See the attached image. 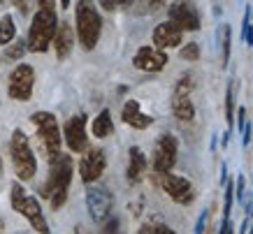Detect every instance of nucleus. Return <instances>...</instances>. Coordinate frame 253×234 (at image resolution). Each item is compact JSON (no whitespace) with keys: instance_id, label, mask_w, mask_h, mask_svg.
Masks as SVG:
<instances>
[{"instance_id":"nucleus-1","label":"nucleus","mask_w":253,"mask_h":234,"mask_svg":"<svg viewBox=\"0 0 253 234\" xmlns=\"http://www.w3.org/2000/svg\"><path fill=\"white\" fill-rule=\"evenodd\" d=\"M51 167H49V179L40 188V195L46 197L51 202V209H61L65 199H68V190L72 183V174H75V165L72 158L65 153H56L49 158Z\"/></svg>"},{"instance_id":"nucleus-2","label":"nucleus","mask_w":253,"mask_h":234,"mask_svg":"<svg viewBox=\"0 0 253 234\" xmlns=\"http://www.w3.org/2000/svg\"><path fill=\"white\" fill-rule=\"evenodd\" d=\"M58 28V19H56V7L51 0H40L38 12L31 21V31H28V39L26 46L33 53H44L51 44V39Z\"/></svg>"},{"instance_id":"nucleus-3","label":"nucleus","mask_w":253,"mask_h":234,"mask_svg":"<svg viewBox=\"0 0 253 234\" xmlns=\"http://www.w3.org/2000/svg\"><path fill=\"white\" fill-rule=\"evenodd\" d=\"M75 21H77L79 44L84 46L86 51L95 49L100 33H102V19H100V12L93 0H79L77 9H75Z\"/></svg>"},{"instance_id":"nucleus-4","label":"nucleus","mask_w":253,"mask_h":234,"mask_svg":"<svg viewBox=\"0 0 253 234\" xmlns=\"http://www.w3.org/2000/svg\"><path fill=\"white\" fill-rule=\"evenodd\" d=\"M9 153H12V165L19 176V181H31L38 172V160L33 156V149L28 144V137L23 135V130L16 128L9 139Z\"/></svg>"},{"instance_id":"nucleus-5","label":"nucleus","mask_w":253,"mask_h":234,"mask_svg":"<svg viewBox=\"0 0 253 234\" xmlns=\"http://www.w3.org/2000/svg\"><path fill=\"white\" fill-rule=\"evenodd\" d=\"M33 125L38 128V139L42 144L44 153L51 158L56 153H61V144H63V135L58 130V121L51 112H35L31 116Z\"/></svg>"},{"instance_id":"nucleus-6","label":"nucleus","mask_w":253,"mask_h":234,"mask_svg":"<svg viewBox=\"0 0 253 234\" xmlns=\"http://www.w3.org/2000/svg\"><path fill=\"white\" fill-rule=\"evenodd\" d=\"M158 183L168 193L169 199L181 204V206H188L195 199V186L186 176H179V174H158Z\"/></svg>"},{"instance_id":"nucleus-7","label":"nucleus","mask_w":253,"mask_h":234,"mask_svg":"<svg viewBox=\"0 0 253 234\" xmlns=\"http://www.w3.org/2000/svg\"><path fill=\"white\" fill-rule=\"evenodd\" d=\"M33 86H35V70L31 65H16L9 75V83H7V93L12 100H19V102H28L33 95Z\"/></svg>"},{"instance_id":"nucleus-8","label":"nucleus","mask_w":253,"mask_h":234,"mask_svg":"<svg viewBox=\"0 0 253 234\" xmlns=\"http://www.w3.org/2000/svg\"><path fill=\"white\" fill-rule=\"evenodd\" d=\"M114 197L105 186H88L86 188V209L95 223H105L112 216Z\"/></svg>"},{"instance_id":"nucleus-9","label":"nucleus","mask_w":253,"mask_h":234,"mask_svg":"<svg viewBox=\"0 0 253 234\" xmlns=\"http://www.w3.org/2000/svg\"><path fill=\"white\" fill-rule=\"evenodd\" d=\"M176 153H179V142L174 135H161L154 149V172L169 174L176 165Z\"/></svg>"},{"instance_id":"nucleus-10","label":"nucleus","mask_w":253,"mask_h":234,"mask_svg":"<svg viewBox=\"0 0 253 234\" xmlns=\"http://www.w3.org/2000/svg\"><path fill=\"white\" fill-rule=\"evenodd\" d=\"M168 16H169V21L174 23L181 33L184 31H200V26H202L200 12L191 0H176V2H172L168 7Z\"/></svg>"},{"instance_id":"nucleus-11","label":"nucleus","mask_w":253,"mask_h":234,"mask_svg":"<svg viewBox=\"0 0 253 234\" xmlns=\"http://www.w3.org/2000/svg\"><path fill=\"white\" fill-rule=\"evenodd\" d=\"M105 167H107V156L102 149H86V153L79 160V176L84 183H93L102 176Z\"/></svg>"},{"instance_id":"nucleus-12","label":"nucleus","mask_w":253,"mask_h":234,"mask_svg":"<svg viewBox=\"0 0 253 234\" xmlns=\"http://www.w3.org/2000/svg\"><path fill=\"white\" fill-rule=\"evenodd\" d=\"M63 139L68 144V149L72 153H84L88 149V137H86V116L77 114L72 116L65 128H63Z\"/></svg>"},{"instance_id":"nucleus-13","label":"nucleus","mask_w":253,"mask_h":234,"mask_svg":"<svg viewBox=\"0 0 253 234\" xmlns=\"http://www.w3.org/2000/svg\"><path fill=\"white\" fill-rule=\"evenodd\" d=\"M132 65L142 72H161L168 65V53L156 46H139L132 56Z\"/></svg>"},{"instance_id":"nucleus-14","label":"nucleus","mask_w":253,"mask_h":234,"mask_svg":"<svg viewBox=\"0 0 253 234\" xmlns=\"http://www.w3.org/2000/svg\"><path fill=\"white\" fill-rule=\"evenodd\" d=\"M14 211L21 213V216H26V218H28V223L33 225V230H38L40 234H51V232H49V225H46L44 213H42V206H40V202H38V197L26 195Z\"/></svg>"},{"instance_id":"nucleus-15","label":"nucleus","mask_w":253,"mask_h":234,"mask_svg":"<svg viewBox=\"0 0 253 234\" xmlns=\"http://www.w3.org/2000/svg\"><path fill=\"white\" fill-rule=\"evenodd\" d=\"M181 39H184V33L176 28L172 21H165V23H158L154 28V44L156 49H176V46L181 44Z\"/></svg>"},{"instance_id":"nucleus-16","label":"nucleus","mask_w":253,"mask_h":234,"mask_svg":"<svg viewBox=\"0 0 253 234\" xmlns=\"http://www.w3.org/2000/svg\"><path fill=\"white\" fill-rule=\"evenodd\" d=\"M51 44H54V49H56V58H58V61H65L70 56L72 46H75V31H72V26H70L68 21L58 23Z\"/></svg>"},{"instance_id":"nucleus-17","label":"nucleus","mask_w":253,"mask_h":234,"mask_svg":"<svg viewBox=\"0 0 253 234\" xmlns=\"http://www.w3.org/2000/svg\"><path fill=\"white\" fill-rule=\"evenodd\" d=\"M121 116H123V123H128V125L135 128V130H144V128H149V125L154 123V118H151L149 114H144L142 109H139L137 100H128V102L123 105Z\"/></svg>"},{"instance_id":"nucleus-18","label":"nucleus","mask_w":253,"mask_h":234,"mask_svg":"<svg viewBox=\"0 0 253 234\" xmlns=\"http://www.w3.org/2000/svg\"><path fill=\"white\" fill-rule=\"evenodd\" d=\"M172 114L184 123L193 121V118H195V105H193L191 95H186V93H174V95H172Z\"/></svg>"},{"instance_id":"nucleus-19","label":"nucleus","mask_w":253,"mask_h":234,"mask_svg":"<svg viewBox=\"0 0 253 234\" xmlns=\"http://www.w3.org/2000/svg\"><path fill=\"white\" fill-rule=\"evenodd\" d=\"M130 162H128V181L135 186V183L142 181V176L146 172V156L142 153L139 146H130Z\"/></svg>"},{"instance_id":"nucleus-20","label":"nucleus","mask_w":253,"mask_h":234,"mask_svg":"<svg viewBox=\"0 0 253 234\" xmlns=\"http://www.w3.org/2000/svg\"><path fill=\"white\" fill-rule=\"evenodd\" d=\"M216 39H218V44H221V65L228 68V63H230V51H232V31H230L228 23H221V26H218Z\"/></svg>"},{"instance_id":"nucleus-21","label":"nucleus","mask_w":253,"mask_h":234,"mask_svg":"<svg viewBox=\"0 0 253 234\" xmlns=\"http://www.w3.org/2000/svg\"><path fill=\"white\" fill-rule=\"evenodd\" d=\"M93 137H98V139H105L114 132V123H112V114L109 109H102V112L93 118Z\"/></svg>"},{"instance_id":"nucleus-22","label":"nucleus","mask_w":253,"mask_h":234,"mask_svg":"<svg viewBox=\"0 0 253 234\" xmlns=\"http://www.w3.org/2000/svg\"><path fill=\"white\" fill-rule=\"evenodd\" d=\"M16 38V26H14V19L9 14H5L0 19V44L7 46L12 39Z\"/></svg>"},{"instance_id":"nucleus-23","label":"nucleus","mask_w":253,"mask_h":234,"mask_svg":"<svg viewBox=\"0 0 253 234\" xmlns=\"http://www.w3.org/2000/svg\"><path fill=\"white\" fill-rule=\"evenodd\" d=\"M225 123H228V130L232 132V128H235V88H232V83L225 91Z\"/></svg>"},{"instance_id":"nucleus-24","label":"nucleus","mask_w":253,"mask_h":234,"mask_svg":"<svg viewBox=\"0 0 253 234\" xmlns=\"http://www.w3.org/2000/svg\"><path fill=\"white\" fill-rule=\"evenodd\" d=\"M26 51H28L26 39H12V42H9V46L5 49V58H7V61H19Z\"/></svg>"},{"instance_id":"nucleus-25","label":"nucleus","mask_w":253,"mask_h":234,"mask_svg":"<svg viewBox=\"0 0 253 234\" xmlns=\"http://www.w3.org/2000/svg\"><path fill=\"white\" fill-rule=\"evenodd\" d=\"M139 234H176L172 227H168L165 223H146L142 230H139Z\"/></svg>"},{"instance_id":"nucleus-26","label":"nucleus","mask_w":253,"mask_h":234,"mask_svg":"<svg viewBox=\"0 0 253 234\" xmlns=\"http://www.w3.org/2000/svg\"><path fill=\"white\" fill-rule=\"evenodd\" d=\"M179 56H181L184 61H193V63H195L200 58V44H195V42H188V44L181 46Z\"/></svg>"},{"instance_id":"nucleus-27","label":"nucleus","mask_w":253,"mask_h":234,"mask_svg":"<svg viewBox=\"0 0 253 234\" xmlns=\"http://www.w3.org/2000/svg\"><path fill=\"white\" fill-rule=\"evenodd\" d=\"M168 5V0H139V12L142 14H149V12H156Z\"/></svg>"},{"instance_id":"nucleus-28","label":"nucleus","mask_w":253,"mask_h":234,"mask_svg":"<svg viewBox=\"0 0 253 234\" xmlns=\"http://www.w3.org/2000/svg\"><path fill=\"white\" fill-rule=\"evenodd\" d=\"M135 2H137V0H100V7L112 12V9H119V7H130Z\"/></svg>"},{"instance_id":"nucleus-29","label":"nucleus","mask_w":253,"mask_h":234,"mask_svg":"<svg viewBox=\"0 0 253 234\" xmlns=\"http://www.w3.org/2000/svg\"><path fill=\"white\" fill-rule=\"evenodd\" d=\"M102 234H123L121 232V220H119V218H112V216H109V218L105 220Z\"/></svg>"},{"instance_id":"nucleus-30","label":"nucleus","mask_w":253,"mask_h":234,"mask_svg":"<svg viewBox=\"0 0 253 234\" xmlns=\"http://www.w3.org/2000/svg\"><path fill=\"white\" fill-rule=\"evenodd\" d=\"M235 197H237L239 202H246V179L239 174L237 181H235Z\"/></svg>"},{"instance_id":"nucleus-31","label":"nucleus","mask_w":253,"mask_h":234,"mask_svg":"<svg viewBox=\"0 0 253 234\" xmlns=\"http://www.w3.org/2000/svg\"><path fill=\"white\" fill-rule=\"evenodd\" d=\"M207 216H209V209H205V211H200V218H198V223H195V230H193V234H205V225H207Z\"/></svg>"},{"instance_id":"nucleus-32","label":"nucleus","mask_w":253,"mask_h":234,"mask_svg":"<svg viewBox=\"0 0 253 234\" xmlns=\"http://www.w3.org/2000/svg\"><path fill=\"white\" fill-rule=\"evenodd\" d=\"M246 121H249V118H246V109H244V107H239L237 114H235V128L242 132V130H244V125H246Z\"/></svg>"},{"instance_id":"nucleus-33","label":"nucleus","mask_w":253,"mask_h":234,"mask_svg":"<svg viewBox=\"0 0 253 234\" xmlns=\"http://www.w3.org/2000/svg\"><path fill=\"white\" fill-rule=\"evenodd\" d=\"M251 137H253V123L251 121H246V125H244V130H242V146H249L251 144Z\"/></svg>"},{"instance_id":"nucleus-34","label":"nucleus","mask_w":253,"mask_h":234,"mask_svg":"<svg viewBox=\"0 0 253 234\" xmlns=\"http://www.w3.org/2000/svg\"><path fill=\"white\" fill-rule=\"evenodd\" d=\"M218 234H235V225L230 223V218H223L221 227H218Z\"/></svg>"},{"instance_id":"nucleus-35","label":"nucleus","mask_w":253,"mask_h":234,"mask_svg":"<svg viewBox=\"0 0 253 234\" xmlns=\"http://www.w3.org/2000/svg\"><path fill=\"white\" fill-rule=\"evenodd\" d=\"M14 2V7L21 12V14H28V9H31V0H12Z\"/></svg>"},{"instance_id":"nucleus-36","label":"nucleus","mask_w":253,"mask_h":234,"mask_svg":"<svg viewBox=\"0 0 253 234\" xmlns=\"http://www.w3.org/2000/svg\"><path fill=\"white\" fill-rule=\"evenodd\" d=\"M230 135H232V132H230V130H225V132H223V139H221V144H223V149H225V146H228V144H230Z\"/></svg>"},{"instance_id":"nucleus-37","label":"nucleus","mask_w":253,"mask_h":234,"mask_svg":"<svg viewBox=\"0 0 253 234\" xmlns=\"http://www.w3.org/2000/svg\"><path fill=\"white\" fill-rule=\"evenodd\" d=\"M225 181H228V167L223 165L221 167V186H225Z\"/></svg>"},{"instance_id":"nucleus-38","label":"nucleus","mask_w":253,"mask_h":234,"mask_svg":"<svg viewBox=\"0 0 253 234\" xmlns=\"http://www.w3.org/2000/svg\"><path fill=\"white\" fill-rule=\"evenodd\" d=\"M75 234H91V232H88L84 225H77V227H75Z\"/></svg>"},{"instance_id":"nucleus-39","label":"nucleus","mask_w":253,"mask_h":234,"mask_svg":"<svg viewBox=\"0 0 253 234\" xmlns=\"http://www.w3.org/2000/svg\"><path fill=\"white\" fill-rule=\"evenodd\" d=\"M216 146H218V135H214V137H211V153L216 151Z\"/></svg>"},{"instance_id":"nucleus-40","label":"nucleus","mask_w":253,"mask_h":234,"mask_svg":"<svg viewBox=\"0 0 253 234\" xmlns=\"http://www.w3.org/2000/svg\"><path fill=\"white\" fill-rule=\"evenodd\" d=\"M61 7H63V9H68V7H70V0H61Z\"/></svg>"},{"instance_id":"nucleus-41","label":"nucleus","mask_w":253,"mask_h":234,"mask_svg":"<svg viewBox=\"0 0 253 234\" xmlns=\"http://www.w3.org/2000/svg\"><path fill=\"white\" fill-rule=\"evenodd\" d=\"M0 179H2V156H0Z\"/></svg>"},{"instance_id":"nucleus-42","label":"nucleus","mask_w":253,"mask_h":234,"mask_svg":"<svg viewBox=\"0 0 253 234\" xmlns=\"http://www.w3.org/2000/svg\"><path fill=\"white\" fill-rule=\"evenodd\" d=\"M249 234H253V225H251V230H249Z\"/></svg>"},{"instance_id":"nucleus-43","label":"nucleus","mask_w":253,"mask_h":234,"mask_svg":"<svg viewBox=\"0 0 253 234\" xmlns=\"http://www.w3.org/2000/svg\"><path fill=\"white\" fill-rule=\"evenodd\" d=\"M0 230H2V220H0Z\"/></svg>"},{"instance_id":"nucleus-44","label":"nucleus","mask_w":253,"mask_h":234,"mask_svg":"<svg viewBox=\"0 0 253 234\" xmlns=\"http://www.w3.org/2000/svg\"><path fill=\"white\" fill-rule=\"evenodd\" d=\"M251 19H253V7H251Z\"/></svg>"},{"instance_id":"nucleus-45","label":"nucleus","mask_w":253,"mask_h":234,"mask_svg":"<svg viewBox=\"0 0 253 234\" xmlns=\"http://www.w3.org/2000/svg\"><path fill=\"white\" fill-rule=\"evenodd\" d=\"M0 2H2V0H0Z\"/></svg>"}]
</instances>
